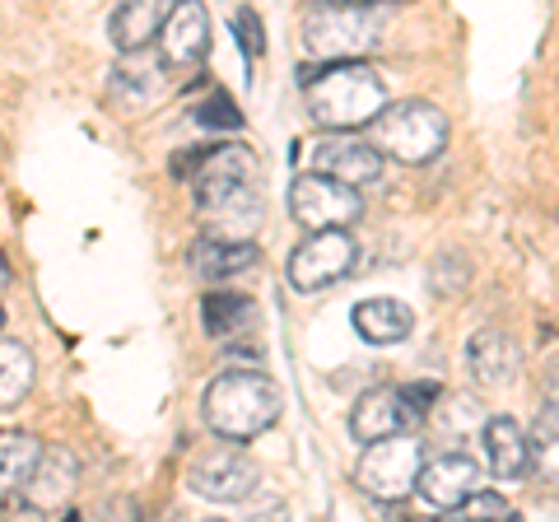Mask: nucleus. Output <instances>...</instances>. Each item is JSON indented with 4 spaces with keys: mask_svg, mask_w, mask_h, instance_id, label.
<instances>
[{
    "mask_svg": "<svg viewBox=\"0 0 559 522\" xmlns=\"http://www.w3.org/2000/svg\"><path fill=\"white\" fill-rule=\"evenodd\" d=\"M406 392H411V402L425 411V415H429L433 402H439V382H406Z\"/></svg>",
    "mask_w": 559,
    "mask_h": 522,
    "instance_id": "c85d7f7f",
    "label": "nucleus"
},
{
    "mask_svg": "<svg viewBox=\"0 0 559 522\" xmlns=\"http://www.w3.org/2000/svg\"><path fill=\"white\" fill-rule=\"evenodd\" d=\"M471 490H480V462L471 452H439V458H425V466H419L415 495L429 509L452 513Z\"/></svg>",
    "mask_w": 559,
    "mask_h": 522,
    "instance_id": "4468645a",
    "label": "nucleus"
},
{
    "mask_svg": "<svg viewBox=\"0 0 559 522\" xmlns=\"http://www.w3.org/2000/svg\"><path fill=\"white\" fill-rule=\"evenodd\" d=\"M257 178H261V164H257V154L248 145H210L187 182H191V191H197V211H201V205L229 197L234 187H248Z\"/></svg>",
    "mask_w": 559,
    "mask_h": 522,
    "instance_id": "2eb2a0df",
    "label": "nucleus"
},
{
    "mask_svg": "<svg viewBox=\"0 0 559 522\" xmlns=\"http://www.w3.org/2000/svg\"><path fill=\"white\" fill-rule=\"evenodd\" d=\"M425 411L411 402L406 388H369L349 411V434L355 443H373V439H392V434H411Z\"/></svg>",
    "mask_w": 559,
    "mask_h": 522,
    "instance_id": "9b49d317",
    "label": "nucleus"
},
{
    "mask_svg": "<svg viewBox=\"0 0 559 522\" xmlns=\"http://www.w3.org/2000/svg\"><path fill=\"white\" fill-rule=\"evenodd\" d=\"M261 215H266V201H261V187L248 182V187H234L229 197L201 205V224L205 234H219V238H252Z\"/></svg>",
    "mask_w": 559,
    "mask_h": 522,
    "instance_id": "a211bd4d",
    "label": "nucleus"
},
{
    "mask_svg": "<svg viewBox=\"0 0 559 522\" xmlns=\"http://www.w3.org/2000/svg\"><path fill=\"white\" fill-rule=\"evenodd\" d=\"M289 215L304 224V229H355L364 220V197L359 187H349L341 178H326V173H299L289 182Z\"/></svg>",
    "mask_w": 559,
    "mask_h": 522,
    "instance_id": "423d86ee",
    "label": "nucleus"
},
{
    "mask_svg": "<svg viewBox=\"0 0 559 522\" xmlns=\"http://www.w3.org/2000/svg\"><path fill=\"white\" fill-rule=\"evenodd\" d=\"M485 458H489V472H495L499 481H527L536 472L532 434L522 429L513 415H495V420H485Z\"/></svg>",
    "mask_w": 559,
    "mask_h": 522,
    "instance_id": "f3484780",
    "label": "nucleus"
},
{
    "mask_svg": "<svg viewBox=\"0 0 559 522\" xmlns=\"http://www.w3.org/2000/svg\"><path fill=\"white\" fill-rule=\"evenodd\" d=\"M191 117H197V127H205V131H238V127H242V112L234 108V98L224 94V90H215L210 98H201Z\"/></svg>",
    "mask_w": 559,
    "mask_h": 522,
    "instance_id": "a878e982",
    "label": "nucleus"
},
{
    "mask_svg": "<svg viewBox=\"0 0 559 522\" xmlns=\"http://www.w3.org/2000/svg\"><path fill=\"white\" fill-rule=\"evenodd\" d=\"M518 345L509 332H499V327H480L476 336L466 341V373L476 378V388H509L518 378Z\"/></svg>",
    "mask_w": 559,
    "mask_h": 522,
    "instance_id": "dca6fc26",
    "label": "nucleus"
},
{
    "mask_svg": "<svg viewBox=\"0 0 559 522\" xmlns=\"http://www.w3.org/2000/svg\"><path fill=\"white\" fill-rule=\"evenodd\" d=\"M168 90H173V66L159 51L140 47V51H121L117 71L108 80V103L117 112H150Z\"/></svg>",
    "mask_w": 559,
    "mask_h": 522,
    "instance_id": "1a4fd4ad",
    "label": "nucleus"
},
{
    "mask_svg": "<svg viewBox=\"0 0 559 522\" xmlns=\"http://www.w3.org/2000/svg\"><path fill=\"white\" fill-rule=\"evenodd\" d=\"M0 327H5V312H0Z\"/></svg>",
    "mask_w": 559,
    "mask_h": 522,
    "instance_id": "7c9ffc66",
    "label": "nucleus"
},
{
    "mask_svg": "<svg viewBox=\"0 0 559 522\" xmlns=\"http://www.w3.org/2000/svg\"><path fill=\"white\" fill-rule=\"evenodd\" d=\"M425 439L411 434H392V439H373L364 443L359 462H355V485L378 503H406L415 495L419 466H425Z\"/></svg>",
    "mask_w": 559,
    "mask_h": 522,
    "instance_id": "39448f33",
    "label": "nucleus"
},
{
    "mask_svg": "<svg viewBox=\"0 0 559 522\" xmlns=\"http://www.w3.org/2000/svg\"><path fill=\"white\" fill-rule=\"evenodd\" d=\"M159 57L173 66V71H191L210 57V14H205V0H173L168 14H164V28L159 38Z\"/></svg>",
    "mask_w": 559,
    "mask_h": 522,
    "instance_id": "ddd939ff",
    "label": "nucleus"
},
{
    "mask_svg": "<svg viewBox=\"0 0 559 522\" xmlns=\"http://www.w3.org/2000/svg\"><path fill=\"white\" fill-rule=\"evenodd\" d=\"M10 281H14V271H10V261H5V252H0V294L10 289Z\"/></svg>",
    "mask_w": 559,
    "mask_h": 522,
    "instance_id": "c756f323",
    "label": "nucleus"
},
{
    "mask_svg": "<svg viewBox=\"0 0 559 522\" xmlns=\"http://www.w3.org/2000/svg\"><path fill=\"white\" fill-rule=\"evenodd\" d=\"M257 462L242 448H234V439L201 448L187 462V490L205 503H242L257 490Z\"/></svg>",
    "mask_w": 559,
    "mask_h": 522,
    "instance_id": "0eeeda50",
    "label": "nucleus"
},
{
    "mask_svg": "<svg viewBox=\"0 0 559 522\" xmlns=\"http://www.w3.org/2000/svg\"><path fill=\"white\" fill-rule=\"evenodd\" d=\"M75 490H80V458L70 448L51 443L38 452L28 481L20 485V499L28 513H57V509H70Z\"/></svg>",
    "mask_w": 559,
    "mask_h": 522,
    "instance_id": "f8f14e48",
    "label": "nucleus"
},
{
    "mask_svg": "<svg viewBox=\"0 0 559 522\" xmlns=\"http://www.w3.org/2000/svg\"><path fill=\"white\" fill-rule=\"evenodd\" d=\"M392 0H304V47L318 61L369 57L382 43Z\"/></svg>",
    "mask_w": 559,
    "mask_h": 522,
    "instance_id": "7ed1b4c3",
    "label": "nucleus"
},
{
    "mask_svg": "<svg viewBox=\"0 0 559 522\" xmlns=\"http://www.w3.org/2000/svg\"><path fill=\"white\" fill-rule=\"evenodd\" d=\"M33 382H38V359H33V351L24 341L0 336V411L20 406L33 392Z\"/></svg>",
    "mask_w": 559,
    "mask_h": 522,
    "instance_id": "5701e85b",
    "label": "nucleus"
},
{
    "mask_svg": "<svg viewBox=\"0 0 559 522\" xmlns=\"http://www.w3.org/2000/svg\"><path fill=\"white\" fill-rule=\"evenodd\" d=\"M234 33H238V47H242V57L248 61H257L261 51H266V33H261V20H257L252 5H242L234 14Z\"/></svg>",
    "mask_w": 559,
    "mask_h": 522,
    "instance_id": "cd10ccee",
    "label": "nucleus"
},
{
    "mask_svg": "<svg viewBox=\"0 0 559 522\" xmlns=\"http://www.w3.org/2000/svg\"><path fill=\"white\" fill-rule=\"evenodd\" d=\"M452 518H476V522H489V518H518L513 503L495 495V490H471L457 509H452Z\"/></svg>",
    "mask_w": 559,
    "mask_h": 522,
    "instance_id": "bb28decb",
    "label": "nucleus"
},
{
    "mask_svg": "<svg viewBox=\"0 0 559 522\" xmlns=\"http://www.w3.org/2000/svg\"><path fill=\"white\" fill-rule=\"evenodd\" d=\"M349 322H355V332L369 345H401L415 332V312L401 299H364L349 312Z\"/></svg>",
    "mask_w": 559,
    "mask_h": 522,
    "instance_id": "412c9836",
    "label": "nucleus"
},
{
    "mask_svg": "<svg viewBox=\"0 0 559 522\" xmlns=\"http://www.w3.org/2000/svg\"><path fill=\"white\" fill-rule=\"evenodd\" d=\"M359 266V242L349 229H312L299 248L289 252V285L299 294H318L341 285Z\"/></svg>",
    "mask_w": 559,
    "mask_h": 522,
    "instance_id": "6e6552de",
    "label": "nucleus"
},
{
    "mask_svg": "<svg viewBox=\"0 0 559 522\" xmlns=\"http://www.w3.org/2000/svg\"><path fill=\"white\" fill-rule=\"evenodd\" d=\"M173 0H121L112 10V43L117 51H140V47H154L164 28V14H168Z\"/></svg>",
    "mask_w": 559,
    "mask_h": 522,
    "instance_id": "4be33fe9",
    "label": "nucleus"
},
{
    "mask_svg": "<svg viewBox=\"0 0 559 522\" xmlns=\"http://www.w3.org/2000/svg\"><path fill=\"white\" fill-rule=\"evenodd\" d=\"M308 117L322 131H364L369 121L388 108V84L369 66V57L345 61H318L304 71Z\"/></svg>",
    "mask_w": 559,
    "mask_h": 522,
    "instance_id": "f257e3e1",
    "label": "nucleus"
},
{
    "mask_svg": "<svg viewBox=\"0 0 559 522\" xmlns=\"http://www.w3.org/2000/svg\"><path fill=\"white\" fill-rule=\"evenodd\" d=\"M257 242L252 238H219V234H205L197 248H191V271L201 281H234V275L252 271L257 266Z\"/></svg>",
    "mask_w": 559,
    "mask_h": 522,
    "instance_id": "6ab92c4d",
    "label": "nucleus"
},
{
    "mask_svg": "<svg viewBox=\"0 0 559 522\" xmlns=\"http://www.w3.org/2000/svg\"><path fill=\"white\" fill-rule=\"evenodd\" d=\"M382 164H388V154L373 141H359L355 131H326L322 141L312 145V168L326 173V178L359 187V191L382 178Z\"/></svg>",
    "mask_w": 559,
    "mask_h": 522,
    "instance_id": "9d476101",
    "label": "nucleus"
},
{
    "mask_svg": "<svg viewBox=\"0 0 559 522\" xmlns=\"http://www.w3.org/2000/svg\"><path fill=\"white\" fill-rule=\"evenodd\" d=\"M38 452L43 439H33V434H0V495H20Z\"/></svg>",
    "mask_w": 559,
    "mask_h": 522,
    "instance_id": "b1692460",
    "label": "nucleus"
},
{
    "mask_svg": "<svg viewBox=\"0 0 559 522\" xmlns=\"http://www.w3.org/2000/svg\"><path fill=\"white\" fill-rule=\"evenodd\" d=\"M280 406H285V396H280L275 378H266L261 369L219 373L201 396L205 429L234 443H252L257 434H266L280 420Z\"/></svg>",
    "mask_w": 559,
    "mask_h": 522,
    "instance_id": "f03ea898",
    "label": "nucleus"
},
{
    "mask_svg": "<svg viewBox=\"0 0 559 522\" xmlns=\"http://www.w3.org/2000/svg\"><path fill=\"white\" fill-rule=\"evenodd\" d=\"M201 327L215 341H234V336H252L257 332V304L252 294H234V289H210L201 294Z\"/></svg>",
    "mask_w": 559,
    "mask_h": 522,
    "instance_id": "aec40b11",
    "label": "nucleus"
},
{
    "mask_svg": "<svg viewBox=\"0 0 559 522\" xmlns=\"http://www.w3.org/2000/svg\"><path fill=\"white\" fill-rule=\"evenodd\" d=\"M532 462L546 481H559V406H540L532 425Z\"/></svg>",
    "mask_w": 559,
    "mask_h": 522,
    "instance_id": "393cba45",
    "label": "nucleus"
},
{
    "mask_svg": "<svg viewBox=\"0 0 559 522\" xmlns=\"http://www.w3.org/2000/svg\"><path fill=\"white\" fill-rule=\"evenodd\" d=\"M369 135L382 154H392L396 164H433L448 145V117L443 108H433L429 98H406V103H388L373 121Z\"/></svg>",
    "mask_w": 559,
    "mask_h": 522,
    "instance_id": "20e7f679",
    "label": "nucleus"
}]
</instances>
